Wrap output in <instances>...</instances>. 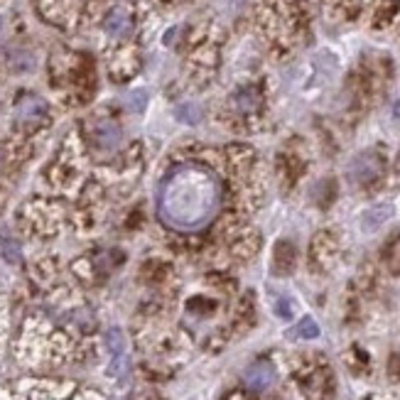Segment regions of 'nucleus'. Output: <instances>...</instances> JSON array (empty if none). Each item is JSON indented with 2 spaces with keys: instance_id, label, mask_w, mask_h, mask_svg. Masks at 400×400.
<instances>
[{
  "instance_id": "f257e3e1",
  "label": "nucleus",
  "mask_w": 400,
  "mask_h": 400,
  "mask_svg": "<svg viewBox=\"0 0 400 400\" xmlns=\"http://www.w3.org/2000/svg\"><path fill=\"white\" fill-rule=\"evenodd\" d=\"M383 172V160L376 153H361L359 157H354L351 169H349V177L354 179L361 187H371Z\"/></svg>"
},
{
  "instance_id": "f03ea898",
  "label": "nucleus",
  "mask_w": 400,
  "mask_h": 400,
  "mask_svg": "<svg viewBox=\"0 0 400 400\" xmlns=\"http://www.w3.org/2000/svg\"><path fill=\"white\" fill-rule=\"evenodd\" d=\"M337 251H339L337 238H334V233H329V231H322L312 241V258L317 263H322V266H329L332 258L337 256Z\"/></svg>"
},
{
  "instance_id": "7ed1b4c3",
  "label": "nucleus",
  "mask_w": 400,
  "mask_h": 400,
  "mask_svg": "<svg viewBox=\"0 0 400 400\" xmlns=\"http://www.w3.org/2000/svg\"><path fill=\"white\" fill-rule=\"evenodd\" d=\"M93 143L101 150H113L118 143H121V128L113 121H101L96 128H93Z\"/></svg>"
},
{
  "instance_id": "20e7f679",
  "label": "nucleus",
  "mask_w": 400,
  "mask_h": 400,
  "mask_svg": "<svg viewBox=\"0 0 400 400\" xmlns=\"http://www.w3.org/2000/svg\"><path fill=\"white\" fill-rule=\"evenodd\" d=\"M295 261H297V251L290 241H280L275 246V253H273V266H275V273L278 275H288L290 270L295 268Z\"/></svg>"
},
{
  "instance_id": "39448f33",
  "label": "nucleus",
  "mask_w": 400,
  "mask_h": 400,
  "mask_svg": "<svg viewBox=\"0 0 400 400\" xmlns=\"http://www.w3.org/2000/svg\"><path fill=\"white\" fill-rule=\"evenodd\" d=\"M131 13L126 8H116L106 18V32L113 34V37H121V34H126L131 30Z\"/></svg>"
},
{
  "instance_id": "423d86ee",
  "label": "nucleus",
  "mask_w": 400,
  "mask_h": 400,
  "mask_svg": "<svg viewBox=\"0 0 400 400\" xmlns=\"http://www.w3.org/2000/svg\"><path fill=\"white\" fill-rule=\"evenodd\" d=\"M44 111H47V106H44V101H39V98H25L22 103L18 106V118L25 123H34L39 121V118L44 116Z\"/></svg>"
},
{
  "instance_id": "0eeeda50",
  "label": "nucleus",
  "mask_w": 400,
  "mask_h": 400,
  "mask_svg": "<svg viewBox=\"0 0 400 400\" xmlns=\"http://www.w3.org/2000/svg\"><path fill=\"white\" fill-rule=\"evenodd\" d=\"M246 381L253 391H263V388H268L270 383H273V368H270L268 363H258V366H253L251 371H248Z\"/></svg>"
},
{
  "instance_id": "6e6552de",
  "label": "nucleus",
  "mask_w": 400,
  "mask_h": 400,
  "mask_svg": "<svg viewBox=\"0 0 400 400\" xmlns=\"http://www.w3.org/2000/svg\"><path fill=\"white\" fill-rule=\"evenodd\" d=\"M393 214V207L391 204H381V207H373L371 212H366V217H363V228L366 231H376L378 226H383V224L391 219Z\"/></svg>"
},
{
  "instance_id": "1a4fd4ad",
  "label": "nucleus",
  "mask_w": 400,
  "mask_h": 400,
  "mask_svg": "<svg viewBox=\"0 0 400 400\" xmlns=\"http://www.w3.org/2000/svg\"><path fill=\"white\" fill-rule=\"evenodd\" d=\"M174 116H177L182 123H189V126H197V123L202 121V111H199V106H194V103L179 106L177 111H174Z\"/></svg>"
},
{
  "instance_id": "9d476101",
  "label": "nucleus",
  "mask_w": 400,
  "mask_h": 400,
  "mask_svg": "<svg viewBox=\"0 0 400 400\" xmlns=\"http://www.w3.org/2000/svg\"><path fill=\"white\" fill-rule=\"evenodd\" d=\"M236 103H238V108H241V111H246V113L256 111V106H258V93H253V91H241V93L236 96Z\"/></svg>"
},
{
  "instance_id": "9b49d317",
  "label": "nucleus",
  "mask_w": 400,
  "mask_h": 400,
  "mask_svg": "<svg viewBox=\"0 0 400 400\" xmlns=\"http://www.w3.org/2000/svg\"><path fill=\"white\" fill-rule=\"evenodd\" d=\"M108 347H111V351L116 354L118 359L123 356V349H126V339H123L121 329H111V332H108Z\"/></svg>"
},
{
  "instance_id": "f8f14e48",
  "label": "nucleus",
  "mask_w": 400,
  "mask_h": 400,
  "mask_svg": "<svg viewBox=\"0 0 400 400\" xmlns=\"http://www.w3.org/2000/svg\"><path fill=\"white\" fill-rule=\"evenodd\" d=\"M297 334H299V337H304V339H314V337H319V327H317V322H314L312 317H304L302 322H299V327H297Z\"/></svg>"
},
{
  "instance_id": "ddd939ff",
  "label": "nucleus",
  "mask_w": 400,
  "mask_h": 400,
  "mask_svg": "<svg viewBox=\"0 0 400 400\" xmlns=\"http://www.w3.org/2000/svg\"><path fill=\"white\" fill-rule=\"evenodd\" d=\"M391 371H396L398 376H400V354H396V356H393V361H391Z\"/></svg>"
},
{
  "instance_id": "4468645a",
  "label": "nucleus",
  "mask_w": 400,
  "mask_h": 400,
  "mask_svg": "<svg viewBox=\"0 0 400 400\" xmlns=\"http://www.w3.org/2000/svg\"><path fill=\"white\" fill-rule=\"evenodd\" d=\"M0 162H3V160H0Z\"/></svg>"
},
{
  "instance_id": "2eb2a0df",
  "label": "nucleus",
  "mask_w": 400,
  "mask_h": 400,
  "mask_svg": "<svg viewBox=\"0 0 400 400\" xmlns=\"http://www.w3.org/2000/svg\"><path fill=\"white\" fill-rule=\"evenodd\" d=\"M0 25H3V22H0Z\"/></svg>"
}]
</instances>
